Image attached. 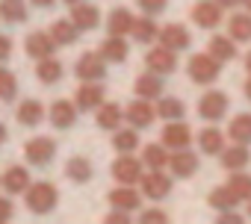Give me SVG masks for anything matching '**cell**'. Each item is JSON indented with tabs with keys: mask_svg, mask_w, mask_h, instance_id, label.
I'll list each match as a JSON object with an SVG mask.
<instances>
[{
	"mask_svg": "<svg viewBox=\"0 0 251 224\" xmlns=\"http://www.w3.org/2000/svg\"><path fill=\"white\" fill-rule=\"evenodd\" d=\"M98 53L109 62V65H121V62H127V53H130V45H127V39L124 36H106L103 42H100V47H98Z\"/></svg>",
	"mask_w": 251,
	"mask_h": 224,
	"instance_id": "e0dca14e",
	"label": "cell"
},
{
	"mask_svg": "<svg viewBox=\"0 0 251 224\" xmlns=\"http://www.w3.org/2000/svg\"><path fill=\"white\" fill-rule=\"evenodd\" d=\"M242 6H245V9H248V12H251V0H242Z\"/></svg>",
	"mask_w": 251,
	"mask_h": 224,
	"instance_id": "db71d44e",
	"label": "cell"
},
{
	"mask_svg": "<svg viewBox=\"0 0 251 224\" xmlns=\"http://www.w3.org/2000/svg\"><path fill=\"white\" fill-rule=\"evenodd\" d=\"M62 3H68V6H74V3H83V0H62Z\"/></svg>",
	"mask_w": 251,
	"mask_h": 224,
	"instance_id": "f5cc1de1",
	"label": "cell"
},
{
	"mask_svg": "<svg viewBox=\"0 0 251 224\" xmlns=\"http://www.w3.org/2000/svg\"><path fill=\"white\" fill-rule=\"evenodd\" d=\"M172 183H175V177L166 174L163 168H148V171L142 174V180H139L142 195H145L148 201H166V198L172 195Z\"/></svg>",
	"mask_w": 251,
	"mask_h": 224,
	"instance_id": "5b68a950",
	"label": "cell"
},
{
	"mask_svg": "<svg viewBox=\"0 0 251 224\" xmlns=\"http://www.w3.org/2000/svg\"><path fill=\"white\" fill-rule=\"evenodd\" d=\"M80 33H92L98 24H100V9L95 3H89V0H83V3H74L71 6V15H68Z\"/></svg>",
	"mask_w": 251,
	"mask_h": 224,
	"instance_id": "ac0fdd59",
	"label": "cell"
},
{
	"mask_svg": "<svg viewBox=\"0 0 251 224\" xmlns=\"http://www.w3.org/2000/svg\"><path fill=\"white\" fill-rule=\"evenodd\" d=\"M33 177H30V168L27 165H9L3 171V192L6 195H24L30 189Z\"/></svg>",
	"mask_w": 251,
	"mask_h": 224,
	"instance_id": "7402d4cb",
	"label": "cell"
},
{
	"mask_svg": "<svg viewBox=\"0 0 251 224\" xmlns=\"http://www.w3.org/2000/svg\"><path fill=\"white\" fill-rule=\"evenodd\" d=\"M24 203L33 215H48L56 209L59 203V189L48 180H39V183H30V189L24 192Z\"/></svg>",
	"mask_w": 251,
	"mask_h": 224,
	"instance_id": "6da1fadb",
	"label": "cell"
},
{
	"mask_svg": "<svg viewBox=\"0 0 251 224\" xmlns=\"http://www.w3.org/2000/svg\"><path fill=\"white\" fill-rule=\"evenodd\" d=\"M74 103L80 112H95L103 103V86L100 83H80V89L74 91Z\"/></svg>",
	"mask_w": 251,
	"mask_h": 224,
	"instance_id": "ffe728a7",
	"label": "cell"
},
{
	"mask_svg": "<svg viewBox=\"0 0 251 224\" xmlns=\"http://www.w3.org/2000/svg\"><path fill=\"white\" fill-rule=\"evenodd\" d=\"M62 62L56 59V56H48V59H39L36 62V77H39V83L42 86H56L59 80H62Z\"/></svg>",
	"mask_w": 251,
	"mask_h": 224,
	"instance_id": "4dcf8cb0",
	"label": "cell"
},
{
	"mask_svg": "<svg viewBox=\"0 0 251 224\" xmlns=\"http://www.w3.org/2000/svg\"><path fill=\"white\" fill-rule=\"evenodd\" d=\"M142 174H145V162H142V157L136 159L133 154H118V159L112 162V177H115V183L139 186Z\"/></svg>",
	"mask_w": 251,
	"mask_h": 224,
	"instance_id": "8992f818",
	"label": "cell"
},
{
	"mask_svg": "<svg viewBox=\"0 0 251 224\" xmlns=\"http://www.w3.org/2000/svg\"><path fill=\"white\" fill-rule=\"evenodd\" d=\"M9 139V130H6V124H0V145H3Z\"/></svg>",
	"mask_w": 251,
	"mask_h": 224,
	"instance_id": "f907efd6",
	"label": "cell"
},
{
	"mask_svg": "<svg viewBox=\"0 0 251 224\" xmlns=\"http://www.w3.org/2000/svg\"><path fill=\"white\" fill-rule=\"evenodd\" d=\"M207 53L216 56L222 65H225V62H233V59H236V42H233L230 36H213V39L207 42Z\"/></svg>",
	"mask_w": 251,
	"mask_h": 224,
	"instance_id": "f546056e",
	"label": "cell"
},
{
	"mask_svg": "<svg viewBox=\"0 0 251 224\" xmlns=\"http://www.w3.org/2000/svg\"><path fill=\"white\" fill-rule=\"evenodd\" d=\"M227 36L236 45H248L251 42V12H233L227 18Z\"/></svg>",
	"mask_w": 251,
	"mask_h": 224,
	"instance_id": "83f0119b",
	"label": "cell"
},
{
	"mask_svg": "<svg viewBox=\"0 0 251 224\" xmlns=\"http://www.w3.org/2000/svg\"><path fill=\"white\" fill-rule=\"evenodd\" d=\"M139 221L142 224H166L169 212H163V209H145V212H139Z\"/></svg>",
	"mask_w": 251,
	"mask_h": 224,
	"instance_id": "b9f144b4",
	"label": "cell"
},
{
	"mask_svg": "<svg viewBox=\"0 0 251 224\" xmlns=\"http://www.w3.org/2000/svg\"><path fill=\"white\" fill-rule=\"evenodd\" d=\"M27 12V0H0V21L3 24H24Z\"/></svg>",
	"mask_w": 251,
	"mask_h": 224,
	"instance_id": "e575fe53",
	"label": "cell"
},
{
	"mask_svg": "<svg viewBox=\"0 0 251 224\" xmlns=\"http://www.w3.org/2000/svg\"><path fill=\"white\" fill-rule=\"evenodd\" d=\"M124 118H127V124H130V127L145 130V127H151V124H154V118H157V106H154V100L136 97V100H130V103H127V109H124Z\"/></svg>",
	"mask_w": 251,
	"mask_h": 224,
	"instance_id": "ba28073f",
	"label": "cell"
},
{
	"mask_svg": "<svg viewBox=\"0 0 251 224\" xmlns=\"http://www.w3.org/2000/svg\"><path fill=\"white\" fill-rule=\"evenodd\" d=\"M95 112H98V115H95V124H98L100 130H109V133H115L124 121H127V118H124V109H121L118 103H112V100H109V103H100Z\"/></svg>",
	"mask_w": 251,
	"mask_h": 224,
	"instance_id": "d4e9b609",
	"label": "cell"
},
{
	"mask_svg": "<svg viewBox=\"0 0 251 224\" xmlns=\"http://www.w3.org/2000/svg\"><path fill=\"white\" fill-rule=\"evenodd\" d=\"M142 189H133V186H124V183H118L115 189H109V195H106V201H109V206H115V209H127V212H133V209H142Z\"/></svg>",
	"mask_w": 251,
	"mask_h": 224,
	"instance_id": "5bb4252c",
	"label": "cell"
},
{
	"mask_svg": "<svg viewBox=\"0 0 251 224\" xmlns=\"http://www.w3.org/2000/svg\"><path fill=\"white\" fill-rule=\"evenodd\" d=\"M183 115H186V103L180 97H172V94L157 97V118H163V121H180Z\"/></svg>",
	"mask_w": 251,
	"mask_h": 224,
	"instance_id": "f1b7e54d",
	"label": "cell"
},
{
	"mask_svg": "<svg viewBox=\"0 0 251 224\" xmlns=\"http://www.w3.org/2000/svg\"><path fill=\"white\" fill-rule=\"evenodd\" d=\"M245 71H248V74H251V50H248V53H245Z\"/></svg>",
	"mask_w": 251,
	"mask_h": 224,
	"instance_id": "816d5d0a",
	"label": "cell"
},
{
	"mask_svg": "<svg viewBox=\"0 0 251 224\" xmlns=\"http://www.w3.org/2000/svg\"><path fill=\"white\" fill-rule=\"evenodd\" d=\"M222 15H225V9L216 3V0H198L192 6V21L201 30H216L222 24Z\"/></svg>",
	"mask_w": 251,
	"mask_h": 224,
	"instance_id": "9a60e30c",
	"label": "cell"
},
{
	"mask_svg": "<svg viewBox=\"0 0 251 224\" xmlns=\"http://www.w3.org/2000/svg\"><path fill=\"white\" fill-rule=\"evenodd\" d=\"M207 203H210L213 209H219V212H222V209H236L242 201H239V198L233 195V189L225 183V186H216V189L207 195Z\"/></svg>",
	"mask_w": 251,
	"mask_h": 224,
	"instance_id": "74e56055",
	"label": "cell"
},
{
	"mask_svg": "<svg viewBox=\"0 0 251 224\" xmlns=\"http://www.w3.org/2000/svg\"><path fill=\"white\" fill-rule=\"evenodd\" d=\"M103 221H106V224H130V212H127V209H115V206H112V212H106V215H103Z\"/></svg>",
	"mask_w": 251,
	"mask_h": 224,
	"instance_id": "ee69618b",
	"label": "cell"
},
{
	"mask_svg": "<svg viewBox=\"0 0 251 224\" xmlns=\"http://www.w3.org/2000/svg\"><path fill=\"white\" fill-rule=\"evenodd\" d=\"M30 3H33V6H39V9H48V6H53V3H56V0H30Z\"/></svg>",
	"mask_w": 251,
	"mask_h": 224,
	"instance_id": "c3c4849f",
	"label": "cell"
},
{
	"mask_svg": "<svg viewBox=\"0 0 251 224\" xmlns=\"http://www.w3.org/2000/svg\"><path fill=\"white\" fill-rule=\"evenodd\" d=\"M130 36H133L139 45H154V39L160 36V27H157L154 15H145V12H142V18H136V24H133Z\"/></svg>",
	"mask_w": 251,
	"mask_h": 224,
	"instance_id": "836d02e7",
	"label": "cell"
},
{
	"mask_svg": "<svg viewBox=\"0 0 251 224\" xmlns=\"http://www.w3.org/2000/svg\"><path fill=\"white\" fill-rule=\"evenodd\" d=\"M169 157H172V151L163 145V142H151V145H145L142 148V162H145V168H169Z\"/></svg>",
	"mask_w": 251,
	"mask_h": 224,
	"instance_id": "d590c367",
	"label": "cell"
},
{
	"mask_svg": "<svg viewBox=\"0 0 251 224\" xmlns=\"http://www.w3.org/2000/svg\"><path fill=\"white\" fill-rule=\"evenodd\" d=\"M227 186L233 189V195L239 198V201H251V174L242 168V171H230V177H227Z\"/></svg>",
	"mask_w": 251,
	"mask_h": 224,
	"instance_id": "f35d334b",
	"label": "cell"
},
{
	"mask_svg": "<svg viewBox=\"0 0 251 224\" xmlns=\"http://www.w3.org/2000/svg\"><path fill=\"white\" fill-rule=\"evenodd\" d=\"M198 165H201V159H198V154H192L189 148L172 151V157H169V171H172L175 180H189V177H195Z\"/></svg>",
	"mask_w": 251,
	"mask_h": 224,
	"instance_id": "8fae6325",
	"label": "cell"
},
{
	"mask_svg": "<svg viewBox=\"0 0 251 224\" xmlns=\"http://www.w3.org/2000/svg\"><path fill=\"white\" fill-rule=\"evenodd\" d=\"M219 162H222L225 171H242V168H248V162H251V151H248V145L233 142V145H227V148L219 154Z\"/></svg>",
	"mask_w": 251,
	"mask_h": 224,
	"instance_id": "44dd1931",
	"label": "cell"
},
{
	"mask_svg": "<svg viewBox=\"0 0 251 224\" xmlns=\"http://www.w3.org/2000/svg\"><path fill=\"white\" fill-rule=\"evenodd\" d=\"M195 142H198V151L204 154V157H219L227 145H225V133L216 127V124H210V127H204L198 136H195Z\"/></svg>",
	"mask_w": 251,
	"mask_h": 224,
	"instance_id": "cb8c5ba5",
	"label": "cell"
},
{
	"mask_svg": "<svg viewBox=\"0 0 251 224\" xmlns=\"http://www.w3.org/2000/svg\"><path fill=\"white\" fill-rule=\"evenodd\" d=\"M160 142L169 151H180V148H189L195 142V136H192V127L180 118V121H166V127L160 133Z\"/></svg>",
	"mask_w": 251,
	"mask_h": 224,
	"instance_id": "9c48e42d",
	"label": "cell"
},
{
	"mask_svg": "<svg viewBox=\"0 0 251 224\" xmlns=\"http://www.w3.org/2000/svg\"><path fill=\"white\" fill-rule=\"evenodd\" d=\"M157 42L160 45H166L169 50H186L189 45H192V33L183 27V24H166L163 30H160V36H157Z\"/></svg>",
	"mask_w": 251,
	"mask_h": 224,
	"instance_id": "d6986e66",
	"label": "cell"
},
{
	"mask_svg": "<svg viewBox=\"0 0 251 224\" xmlns=\"http://www.w3.org/2000/svg\"><path fill=\"white\" fill-rule=\"evenodd\" d=\"M227 109H230V97L225 91H219V89H210V91H204L198 97V115L204 121H210V124L222 121L227 115Z\"/></svg>",
	"mask_w": 251,
	"mask_h": 224,
	"instance_id": "3957f363",
	"label": "cell"
},
{
	"mask_svg": "<svg viewBox=\"0 0 251 224\" xmlns=\"http://www.w3.org/2000/svg\"><path fill=\"white\" fill-rule=\"evenodd\" d=\"M133 24H136V15L127 6H115L106 15V33H112V36H130Z\"/></svg>",
	"mask_w": 251,
	"mask_h": 224,
	"instance_id": "484cf974",
	"label": "cell"
},
{
	"mask_svg": "<svg viewBox=\"0 0 251 224\" xmlns=\"http://www.w3.org/2000/svg\"><path fill=\"white\" fill-rule=\"evenodd\" d=\"M106 59L98 53V50H86L77 62H74V74L80 83H103L106 77Z\"/></svg>",
	"mask_w": 251,
	"mask_h": 224,
	"instance_id": "277c9868",
	"label": "cell"
},
{
	"mask_svg": "<svg viewBox=\"0 0 251 224\" xmlns=\"http://www.w3.org/2000/svg\"><path fill=\"white\" fill-rule=\"evenodd\" d=\"M0 189H3V174H0Z\"/></svg>",
	"mask_w": 251,
	"mask_h": 224,
	"instance_id": "9f6ffc18",
	"label": "cell"
},
{
	"mask_svg": "<svg viewBox=\"0 0 251 224\" xmlns=\"http://www.w3.org/2000/svg\"><path fill=\"white\" fill-rule=\"evenodd\" d=\"M186 74L195 86H213L222 77V62L210 53H192L186 62Z\"/></svg>",
	"mask_w": 251,
	"mask_h": 224,
	"instance_id": "7a4b0ae2",
	"label": "cell"
},
{
	"mask_svg": "<svg viewBox=\"0 0 251 224\" xmlns=\"http://www.w3.org/2000/svg\"><path fill=\"white\" fill-rule=\"evenodd\" d=\"M219 224H242V215L233 209H222L219 212Z\"/></svg>",
	"mask_w": 251,
	"mask_h": 224,
	"instance_id": "f6af8a7d",
	"label": "cell"
},
{
	"mask_svg": "<svg viewBox=\"0 0 251 224\" xmlns=\"http://www.w3.org/2000/svg\"><path fill=\"white\" fill-rule=\"evenodd\" d=\"M242 94H245L248 103H251V74H248V80H245V86H242Z\"/></svg>",
	"mask_w": 251,
	"mask_h": 224,
	"instance_id": "681fc988",
	"label": "cell"
},
{
	"mask_svg": "<svg viewBox=\"0 0 251 224\" xmlns=\"http://www.w3.org/2000/svg\"><path fill=\"white\" fill-rule=\"evenodd\" d=\"M77 115H80V109L74 100H53L50 109H48V121L56 127V130H71L77 124Z\"/></svg>",
	"mask_w": 251,
	"mask_h": 224,
	"instance_id": "4fadbf2b",
	"label": "cell"
},
{
	"mask_svg": "<svg viewBox=\"0 0 251 224\" xmlns=\"http://www.w3.org/2000/svg\"><path fill=\"white\" fill-rule=\"evenodd\" d=\"M18 97V80L9 68H0V100L3 103H12Z\"/></svg>",
	"mask_w": 251,
	"mask_h": 224,
	"instance_id": "ab89813d",
	"label": "cell"
},
{
	"mask_svg": "<svg viewBox=\"0 0 251 224\" xmlns=\"http://www.w3.org/2000/svg\"><path fill=\"white\" fill-rule=\"evenodd\" d=\"M145 65H148V71H154V74H175L177 71V50H169L166 45H157V47H151L148 53H145Z\"/></svg>",
	"mask_w": 251,
	"mask_h": 224,
	"instance_id": "7c38bea8",
	"label": "cell"
},
{
	"mask_svg": "<svg viewBox=\"0 0 251 224\" xmlns=\"http://www.w3.org/2000/svg\"><path fill=\"white\" fill-rule=\"evenodd\" d=\"M92 174H95V168H92V162H89L86 157H71V159L65 162V177H68L71 183H89Z\"/></svg>",
	"mask_w": 251,
	"mask_h": 224,
	"instance_id": "8d00e7d4",
	"label": "cell"
},
{
	"mask_svg": "<svg viewBox=\"0 0 251 224\" xmlns=\"http://www.w3.org/2000/svg\"><path fill=\"white\" fill-rule=\"evenodd\" d=\"M163 91H166L163 74H154V71L139 74L136 83H133V94H136V97H145V100H157V97H163Z\"/></svg>",
	"mask_w": 251,
	"mask_h": 224,
	"instance_id": "603a6c76",
	"label": "cell"
},
{
	"mask_svg": "<svg viewBox=\"0 0 251 224\" xmlns=\"http://www.w3.org/2000/svg\"><path fill=\"white\" fill-rule=\"evenodd\" d=\"M48 33L53 36V42H56L59 47H71V45L80 39V30H77V24H74L71 18H56Z\"/></svg>",
	"mask_w": 251,
	"mask_h": 224,
	"instance_id": "4316f807",
	"label": "cell"
},
{
	"mask_svg": "<svg viewBox=\"0 0 251 224\" xmlns=\"http://www.w3.org/2000/svg\"><path fill=\"white\" fill-rule=\"evenodd\" d=\"M56 42H53V36L48 33V30H33L27 39H24V53L30 56V59H48V56H53L56 53Z\"/></svg>",
	"mask_w": 251,
	"mask_h": 224,
	"instance_id": "30bf717a",
	"label": "cell"
},
{
	"mask_svg": "<svg viewBox=\"0 0 251 224\" xmlns=\"http://www.w3.org/2000/svg\"><path fill=\"white\" fill-rule=\"evenodd\" d=\"M136 6H139L145 15H160V12H166L169 0H136Z\"/></svg>",
	"mask_w": 251,
	"mask_h": 224,
	"instance_id": "60d3db41",
	"label": "cell"
},
{
	"mask_svg": "<svg viewBox=\"0 0 251 224\" xmlns=\"http://www.w3.org/2000/svg\"><path fill=\"white\" fill-rule=\"evenodd\" d=\"M12 56V39L9 36H0V65Z\"/></svg>",
	"mask_w": 251,
	"mask_h": 224,
	"instance_id": "bcb514c9",
	"label": "cell"
},
{
	"mask_svg": "<svg viewBox=\"0 0 251 224\" xmlns=\"http://www.w3.org/2000/svg\"><path fill=\"white\" fill-rule=\"evenodd\" d=\"M12 215H15V203H12V198H9V195H0V224L12 221Z\"/></svg>",
	"mask_w": 251,
	"mask_h": 224,
	"instance_id": "7bdbcfd3",
	"label": "cell"
},
{
	"mask_svg": "<svg viewBox=\"0 0 251 224\" xmlns=\"http://www.w3.org/2000/svg\"><path fill=\"white\" fill-rule=\"evenodd\" d=\"M216 3L222 9H236V6H242V0H216Z\"/></svg>",
	"mask_w": 251,
	"mask_h": 224,
	"instance_id": "7dc6e473",
	"label": "cell"
},
{
	"mask_svg": "<svg viewBox=\"0 0 251 224\" xmlns=\"http://www.w3.org/2000/svg\"><path fill=\"white\" fill-rule=\"evenodd\" d=\"M227 139L230 142H239V145H251V115H248V112H239V115L230 118Z\"/></svg>",
	"mask_w": 251,
	"mask_h": 224,
	"instance_id": "d6a6232c",
	"label": "cell"
},
{
	"mask_svg": "<svg viewBox=\"0 0 251 224\" xmlns=\"http://www.w3.org/2000/svg\"><path fill=\"white\" fill-rule=\"evenodd\" d=\"M139 130L136 127H118L115 133H112V148L118 151V154H136L139 151Z\"/></svg>",
	"mask_w": 251,
	"mask_h": 224,
	"instance_id": "1f68e13d",
	"label": "cell"
},
{
	"mask_svg": "<svg viewBox=\"0 0 251 224\" xmlns=\"http://www.w3.org/2000/svg\"><path fill=\"white\" fill-rule=\"evenodd\" d=\"M248 218H251V201H248Z\"/></svg>",
	"mask_w": 251,
	"mask_h": 224,
	"instance_id": "11a10c76",
	"label": "cell"
},
{
	"mask_svg": "<svg viewBox=\"0 0 251 224\" xmlns=\"http://www.w3.org/2000/svg\"><path fill=\"white\" fill-rule=\"evenodd\" d=\"M15 118H18V124H21V127H39V124L48 118V109H45V103H42V100L27 97V100H21V103H18Z\"/></svg>",
	"mask_w": 251,
	"mask_h": 224,
	"instance_id": "2e32d148",
	"label": "cell"
},
{
	"mask_svg": "<svg viewBox=\"0 0 251 224\" xmlns=\"http://www.w3.org/2000/svg\"><path fill=\"white\" fill-rule=\"evenodd\" d=\"M53 157H56V142H53L50 136H36V139H30V142L24 145V159H27L30 165L45 168V165L53 162Z\"/></svg>",
	"mask_w": 251,
	"mask_h": 224,
	"instance_id": "52a82bcc",
	"label": "cell"
}]
</instances>
